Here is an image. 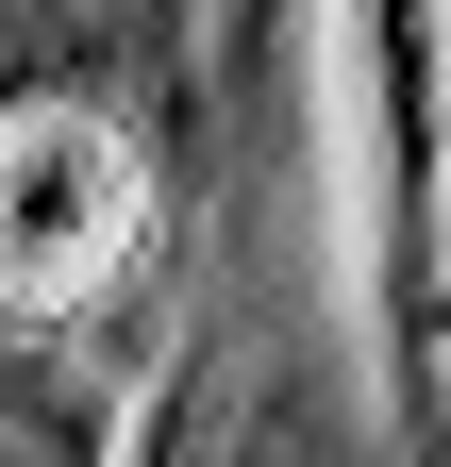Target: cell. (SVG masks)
<instances>
[{
  "mask_svg": "<svg viewBox=\"0 0 451 467\" xmlns=\"http://www.w3.org/2000/svg\"><path fill=\"white\" fill-rule=\"evenodd\" d=\"M351 67H368V217H384V334L402 384H435V251H451V134H435V0H351Z\"/></svg>",
  "mask_w": 451,
  "mask_h": 467,
  "instance_id": "obj_2",
  "label": "cell"
},
{
  "mask_svg": "<svg viewBox=\"0 0 451 467\" xmlns=\"http://www.w3.org/2000/svg\"><path fill=\"white\" fill-rule=\"evenodd\" d=\"M134 251H151L134 134L84 100H0V301L68 334L100 284H134Z\"/></svg>",
  "mask_w": 451,
  "mask_h": 467,
  "instance_id": "obj_1",
  "label": "cell"
}]
</instances>
